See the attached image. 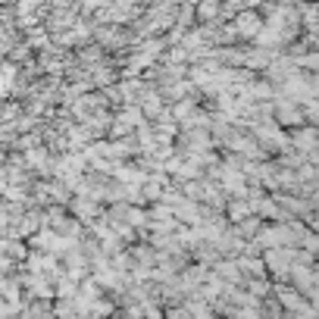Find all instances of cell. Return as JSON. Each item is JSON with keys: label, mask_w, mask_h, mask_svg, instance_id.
<instances>
[{"label": "cell", "mask_w": 319, "mask_h": 319, "mask_svg": "<svg viewBox=\"0 0 319 319\" xmlns=\"http://www.w3.org/2000/svg\"><path fill=\"white\" fill-rule=\"evenodd\" d=\"M238 29H241V35H257V29H260V19L253 16V13H250V16L244 13V16L238 19Z\"/></svg>", "instance_id": "obj_1"}, {"label": "cell", "mask_w": 319, "mask_h": 319, "mask_svg": "<svg viewBox=\"0 0 319 319\" xmlns=\"http://www.w3.org/2000/svg\"><path fill=\"white\" fill-rule=\"evenodd\" d=\"M100 4H107V0H88V10H94V7H100Z\"/></svg>", "instance_id": "obj_2"}]
</instances>
